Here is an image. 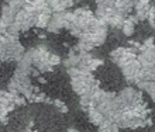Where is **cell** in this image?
Instances as JSON below:
<instances>
[{"label": "cell", "instance_id": "1", "mask_svg": "<svg viewBox=\"0 0 155 132\" xmlns=\"http://www.w3.org/2000/svg\"><path fill=\"white\" fill-rule=\"evenodd\" d=\"M24 56L30 61L34 69L41 73L51 72L54 66H58L61 63V58L57 54L51 52L45 45H38L35 48L25 51Z\"/></svg>", "mask_w": 155, "mask_h": 132}, {"label": "cell", "instance_id": "2", "mask_svg": "<svg viewBox=\"0 0 155 132\" xmlns=\"http://www.w3.org/2000/svg\"><path fill=\"white\" fill-rule=\"evenodd\" d=\"M66 72H68L71 77L72 90L79 97L93 94L94 91L99 89V82L90 72H83V70L78 69V68H68Z\"/></svg>", "mask_w": 155, "mask_h": 132}, {"label": "cell", "instance_id": "3", "mask_svg": "<svg viewBox=\"0 0 155 132\" xmlns=\"http://www.w3.org/2000/svg\"><path fill=\"white\" fill-rule=\"evenodd\" d=\"M3 45H4V62L7 61H16L18 62L24 56L25 51L16 35L4 34L3 35Z\"/></svg>", "mask_w": 155, "mask_h": 132}, {"label": "cell", "instance_id": "4", "mask_svg": "<svg viewBox=\"0 0 155 132\" xmlns=\"http://www.w3.org/2000/svg\"><path fill=\"white\" fill-rule=\"evenodd\" d=\"M121 70L123 76L130 84H138L141 82V74H143V66L138 62L137 58H133L130 61L124 62L121 66H118Z\"/></svg>", "mask_w": 155, "mask_h": 132}, {"label": "cell", "instance_id": "5", "mask_svg": "<svg viewBox=\"0 0 155 132\" xmlns=\"http://www.w3.org/2000/svg\"><path fill=\"white\" fill-rule=\"evenodd\" d=\"M118 97L121 99L123 104L126 105L127 110H133L135 108L137 105L143 104V93L140 90L138 87H133V86H128L126 89H123L120 93H118Z\"/></svg>", "mask_w": 155, "mask_h": 132}, {"label": "cell", "instance_id": "6", "mask_svg": "<svg viewBox=\"0 0 155 132\" xmlns=\"http://www.w3.org/2000/svg\"><path fill=\"white\" fill-rule=\"evenodd\" d=\"M134 16L138 21H148L152 16H155V7L151 0H135Z\"/></svg>", "mask_w": 155, "mask_h": 132}, {"label": "cell", "instance_id": "7", "mask_svg": "<svg viewBox=\"0 0 155 132\" xmlns=\"http://www.w3.org/2000/svg\"><path fill=\"white\" fill-rule=\"evenodd\" d=\"M137 54H138V52H137L133 46H131V48L118 46V48H116V49H113L110 52V59L116 65L121 66L123 63L127 62V61H130V59H133V58H137Z\"/></svg>", "mask_w": 155, "mask_h": 132}, {"label": "cell", "instance_id": "8", "mask_svg": "<svg viewBox=\"0 0 155 132\" xmlns=\"http://www.w3.org/2000/svg\"><path fill=\"white\" fill-rule=\"evenodd\" d=\"M68 17H69V10L68 11H61V13H54L47 31L57 34L61 30H66V27H68Z\"/></svg>", "mask_w": 155, "mask_h": 132}, {"label": "cell", "instance_id": "9", "mask_svg": "<svg viewBox=\"0 0 155 132\" xmlns=\"http://www.w3.org/2000/svg\"><path fill=\"white\" fill-rule=\"evenodd\" d=\"M137 59L138 62L141 63L144 69H148V68H154L155 66V44H152L151 46H147L141 49L137 54Z\"/></svg>", "mask_w": 155, "mask_h": 132}, {"label": "cell", "instance_id": "10", "mask_svg": "<svg viewBox=\"0 0 155 132\" xmlns=\"http://www.w3.org/2000/svg\"><path fill=\"white\" fill-rule=\"evenodd\" d=\"M47 3L52 13H61L68 11V8H71L75 4V0H47Z\"/></svg>", "mask_w": 155, "mask_h": 132}, {"label": "cell", "instance_id": "11", "mask_svg": "<svg viewBox=\"0 0 155 132\" xmlns=\"http://www.w3.org/2000/svg\"><path fill=\"white\" fill-rule=\"evenodd\" d=\"M17 13H18L17 8L12 7V6H8V4H4L3 7H2V16H0V20L3 21L7 27H10V25L14 23V20H16Z\"/></svg>", "mask_w": 155, "mask_h": 132}, {"label": "cell", "instance_id": "12", "mask_svg": "<svg viewBox=\"0 0 155 132\" xmlns=\"http://www.w3.org/2000/svg\"><path fill=\"white\" fill-rule=\"evenodd\" d=\"M134 4H135V0H114L116 11L126 17L130 16L131 10H134Z\"/></svg>", "mask_w": 155, "mask_h": 132}, {"label": "cell", "instance_id": "13", "mask_svg": "<svg viewBox=\"0 0 155 132\" xmlns=\"http://www.w3.org/2000/svg\"><path fill=\"white\" fill-rule=\"evenodd\" d=\"M137 23H138L137 17H135V16H128L126 18V21H124L123 27H121L123 34H124V35H127V37L133 35V33H134V30H135V24H137Z\"/></svg>", "mask_w": 155, "mask_h": 132}, {"label": "cell", "instance_id": "14", "mask_svg": "<svg viewBox=\"0 0 155 132\" xmlns=\"http://www.w3.org/2000/svg\"><path fill=\"white\" fill-rule=\"evenodd\" d=\"M87 117H89V120H90V122H92V124H94V125H100L103 122V121L106 120V117L103 115L102 112L99 111L97 108H89V110H87Z\"/></svg>", "mask_w": 155, "mask_h": 132}, {"label": "cell", "instance_id": "15", "mask_svg": "<svg viewBox=\"0 0 155 132\" xmlns=\"http://www.w3.org/2000/svg\"><path fill=\"white\" fill-rule=\"evenodd\" d=\"M51 18H52V10H47V11H42L38 16L37 18V25L35 27H38V28H48L49 25V21H51Z\"/></svg>", "mask_w": 155, "mask_h": 132}, {"label": "cell", "instance_id": "16", "mask_svg": "<svg viewBox=\"0 0 155 132\" xmlns=\"http://www.w3.org/2000/svg\"><path fill=\"white\" fill-rule=\"evenodd\" d=\"M52 104H54V105H55V107H57L61 112H68V108H66V105L62 103L61 100H54Z\"/></svg>", "mask_w": 155, "mask_h": 132}, {"label": "cell", "instance_id": "17", "mask_svg": "<svg viewBox=\"0 0 155 132\" xmlns=\"http://www.w3.org/2000/svg\"><path fill=\"white\" fill-rule=\"evenodd\" d=\"M0 62H4V45H3V35H0Z\"/></svg>", "mask_w": 155, "mask_h": 132}, {"label": "cell", "instance_id": "18", "mask_svg": "<svg viewBox=\"0 0 155 132\" xmlns=\"http://www.w3.org/2000/svg\"><path fill=\"white\" fill-rule=\"evenodd\" d=\"M7 30H8V27L4 24L3 21L0 20V35H4V34H7Z\"/></svg>", "mask_w": 155, "mask_h": 132}, {"label": "cell", "instance_id": "19", "mask_svg": "<svg viewBox=\"0 0 155 132\" xmlns=\"http://www.w3.org/2000/svg\"><path fill=\"white\" fill-rule=\"evenodd\" d=\"M68 132H79V131H78V129H74V128H71V129H69V131H68Z\"/></svg>", "mask_w": 155, "mask_h": 132}, {"label": "cell", "instance_id": "20", "mask_svg": "<svg viewBox=\"0 0 155 132\" xmlns=\"http://www.w3.org/2000/svg\"><path fill=\"white\" fill-rule=\"evenodd\" d=\"M154 2H155V0H154Z\"/></svg>", "mask_w": 155, "mask_h": 132}]
</instances>
